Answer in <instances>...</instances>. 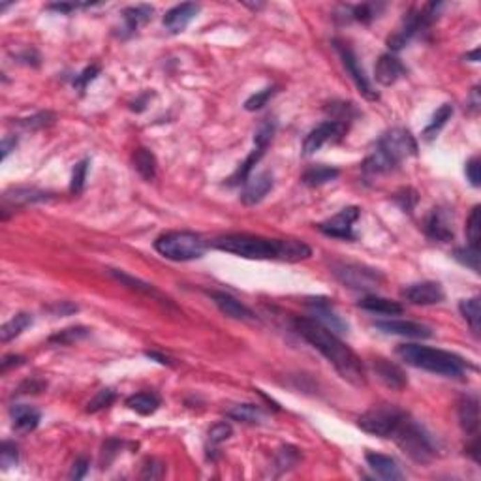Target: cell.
I'll use <instances>...</instances> for the list:
<instances>
[{"label":"cell","mask_w":481,"mask_h":481,"mask_svg":"<svg viewBox=\"0 0 481 481\" xmlns=\"http://www.w3.org/2000/svg\"><path fill=\"white\" fill-rule=\"evenodd\" d=\"M296 329L303 339L333 365L342 380L356 388L367 385V370H365L363 361L350 346H346L339 339V335L331 333L327 327L312 318H297Z\"/></svg>","instance_id":"obj_1"},{"label":"cell","mask_w":481,"mask_h":481,"mask_svg":"<svg viewBox=\"0 0 481 481\" xmlns=\"http://www.w3.org/2000/svg\"><path fill=\"white\" fill-rule=\"evenodd\" d=\"M215 247L222 252L235 254L247 259H280V261H301L312 256L309 245L296 239H264L256 235H226L215 240Z\"/></svg>","instance_id":"obj_2"},{"label":"cell","mask_w":481,"mask_h":481,"mask_svg":"<svg viewBox=\"0 0 481 481\" xmlns=\"http://www.w3.org/2000/svg\"><path fill=\"white\" fill-rule=\"evenodd\" d=\"M418 155V143L406 128H391L376 143V148L361 164L365 173L380 175L393 171L404 160Z\"/></svg>","instance_id":"obj_3"},{"label":"cell","mask_w":481,"mask_h":481,"mask_svg":"<svg viewBox=\"0 0 481 481\" xmlns=\"http://www.w3.org/2000/svg\"><path fill=\"white\" fill-rule=\"evenodd\" d=\"M397 356L406 365L429 370L434 374H442V376L459 378L468 369V363L463 358H459L457 353L438 350V348H429V346L401 344L397 348Z\"/></svg>","instance_id":"obj_4"},{"label":"cell","mask_w":481,"mask_h":481,"mask_svg":"<svg viewBox=\"0 0 481 481\" xmlns=\"http://www.w3.org/2000/svg\"><path fill=\"white\" fill-rule=\"evenodd\" d=\"M391 438L395 440L397 445L415 463L429 464L436 457V450H434L431 436L408 413L404 415V420L399 423L395 432L391 434Z\"/></svg>","instance_id":"obj_5"},{"label":"cell","mask_w":481,"mask_h":481,"mask_svg":"<svg viewBox=\"0 0 481 481\" xmlns=\"http://www.w3.org/2000/svg\"><path fill=\"white\" fill-rule=\"evenodd\" d=\"M155 250L171 261H192L204 256L207 240L194 231H169L155 240Z\"/></svg>","instance_id":"obj_6"},{"label":"cell","mask_w":481,"mask_h":481,"mask_svg":"<svg viewBox=\"0 0 481 481\" xmlns=\"http://www.w3.org/2000/svg\"><path fill=\"white\" fill-rule=\"evenodd\" d=\"M442 4L431 2L425 4L421 10H410L404 15L401 26L397 29L391 36L388 38V45L391 51H401L406 47L408 43L412 42V38L415 34H420L421 31H425L427 26L431 25L434 19L438 17V10Z\"/></svg>","instance_id":"obj_7"},{"label":"cell","mask_w":481,"mask_h":481,"mask_svg":"<svg viewBox=\"0 0 481 481\" xmlns=\"http://www.w3.org/2000/svg\"><path fill=\"white\" fill-rule=\"evenodd\" d=\"M406 412H402L401 408L393 406V404H383L365 412L358 420V425L361 431L380 436V438H391V434L395 432L402 420H404Z\"/></svg>","instance_id":"obj_8"},{"label":"cell","mask_w":481,"mask_h":481,"mask_svg":"<svg viewBox=\"0 0 481 481\" xmlns=\"http://www.w3.org/2000/svg\"><path fill=\"white\" fill-rule=\"evenodd\" d=\"M333 275L350 290H376L383 284V275L376 269L359 264H335Z\"/></svg>","instance_id":"obj_9"},{"label":"cell","mask_w":481,"mask_h":481,"mask_svg":"<svg viewBox=\"0 0 481 481\" xmlns=\"http://www.w3.org/2000/svg\"><path fill=\"white\" fill-rule=\"evenodd\" d=\"M333 45H335V49H337V53L340 55L342 66H344L346 72L350 74V77L353 79L356 86L359 89V93L363 94L367 100H370V102H374V100L380 98L376 91H374L372 83H370V79L367 77V74H365V70L361 68L358 55L353 53L352 47H350L348 43L340 42V40H333Z\"/></svg>","instance_id":"obj_10"},{"label":"cell","mask_w":481,"mask_h":481,"mask_svg":"<svg viewBox=\"0 0 481 481\" xmlns=\"http://www.w3.org/2000/svg\"><path fill=\"white\" fill-rule=\"evenodd\" d=\"M348 132V124L339 123V121H326V123L318 124L314 130H310L309 136L303 142V153L305 155H314L316 151H320L327 143H337L346 136Z\"/></svg>","instance_id":"obj_11"},{"label":"cell","mask_w":481,"mask_h":481,"mask_svg":"<svg viewBox=\"0 0 481 481\" xmlns=\"http://www.w3.org/2000/svg\"><path fill=\"white\" fill-rule=\"evenodd\" d=\"M359 218L358 207H346L335 216H331L329 220L321 222L320 228L321 234L329 235V237H337V239L353 240L356 234H353V224Z\"/></svg>","instance_id":"obj_12"},{"label":"cell","mask_w":481,"mask_h":481,"mask_svg":"<svg viewBox=\"0 0 481 481\" xmlns=\"http://www.w3.org/2000/svg\"><path fill=\"white\" fill-rule=\"evenodd\" d=\"M307 307H309L312 316H314L312 320H316L318 323L327 327L331 333H335V335L348 333V323H346V321L342 320L337 312H335L333 305H331L329 299H323V297L307 299Z\"/></svg>","instance_id":"obj_13"},{"label":"cell","mask_w":481,"mask_h":481,"mask_svg":"<svg viewBox=\"0 0 481 481\" xmlns=\"http://www.w3.org/2000/svg\"><path fill=\"white\" fill-rule=\"evenodd\" d=\"M425 234L440 243H450L455 237L453 231V215L445 207H436L429 213L425 220Z\"/></svg>","instance_id":"obj_14"},{"label":"cell","mask_w":481,"mask_h":481,"mask_svg":"<svg viewBox=\"0 0 481 481\" xmlns=\"http://www.w3.org/2000/svg\"><path fill=\"white\" fill-rule=\"evenodd\" d=\"M402 299H406L408 303L412 305H436V303H442L445 299L444 288L440 286L438 282H432V280H427V282H418L410 284L404 290L401 291Z\"/></svg>","instance_id":"obj_15"},{"label":"cell","mask_w":481,"mask_h":481,"mask_svg":"<svg viewBox=\"0 0 481 481\" xmlns=\"http://www.w3.org/2000/svg\"><path fill=\"white\" fill-rule=\"evenodd\" d=\"M376 327L380 331L388 335H399V337H406V339H431L432 329L431 327L418 323V321L408 320H388L376 321Z\"/></svg>","instance_id":"obj_16"},{"label":"cell","mask_w":481,"mask_h":481,"mask_svg":"<svg viewBox=\"0 0 481 481\" xmlns=\"http://www.w3.org/2000/svg\"><path fill=\"white\" fill-rule=\"evenodd\" d=\"M404 74H406L404 64L393 53H385V55L380 56L376 66H374V79L383 86L395 85Z\"/></svg>","instance_id":"obj_17"},{"label":"cell","mask_w":481,"mask_h":481,"mask_svg":"<svg viewBox=\"0 0 481 481\" xmlns=\"http://www.w3.org/2000/svg\"><path fill=\"white\" fill-rule=\"evenodd\" d=\"M273 188V175L269 171L256 173L250 175L245 183L243 194H240V201L245 205H256L266 198L269 190Z\"/></svg>","instance_id":"obj_18"},{"label":"cell","mask_w":481,"mask_h":481,"mask_svg":"<svg viewBox=\"0 0 481 481\" xmlns=\"http://www.w3.org/2000/svg\"><path fill=\"white\" fill-rule=\"evenodd\" d=\"M211 299L215 301V305L218 307V310L226 314L228 318H234V320L240 321H252L256 320V316L247 305H243L239 299H235L234 296H229L226 291H211Z\"/></svg>","instance_id":"obj_19"},{"label":"cell","mask_w":481,"mask_h":481,"mask_svg":"<svg viewBox=\"0 0 481 481\" xmlns=\"http://www.w3.org/2000/svg\"><path fill=\"white\" fill-rule=\"evenodd\" d=\"M199 12L198 4L194 2H186V4H179V6L171 8L169 12L164 15V26L167 32L171 34H179L190 25L192 19L196 17Z\"/></svg>","instance_id":"obj_20"},{"label":"cell","mask_w":481,"mask_h":481,"mask_svg":"<svg viewBox=\"0 0 481 481\" xmlns=\"http://www.w3.org/2000/svg\"><path fill=\"white\" fill-rule=\"evenodd\" d=\"M372 369H374L376 376L380 378V382H382L385 388L401 391V389H404L408 385V378L406 374H404V370H402L399 365L388 361V359H374Z\"/></svg>","instance_id":"obj_21"},{"label":"cell","mask_w":481,"mask_h":481,"mask_svg":"<svg viewBox=\"0 0 481 481\" xmlns=\"http://www.w3.org/2000/svg\"><path fill=\"white\" fill-rule=\"evenodd\" d=\"M365 461H367V464L370 466V470L376 475H380L382 480L397 481L404 478L401 472V466H399L395 459H391V457L369 451V453L365 455Z\"/></svg>","instance_id":"obj_22"},{"label":"cell","mask_w":481,"mask_h":481,"mask_svg":"<svg viewBox=\"0 0 481 481\" xmlns=\"http://www.w3.org/2000/svg\"><path fill=\"white\" fill-rule=\"evenodd\" d=\"M459 423L466 434H475L480 427V402L474 395L464 397L459 402Z\"/></svg>","instance_id":"obj_23"},{"label":"cell","mask_w":481,"mask_h":481,"mask_svg":"<svg viewBox=\"0 0 481 481\" xmlns=\"http://www.w3.org/2000/svg\"><path fill=\"white\" fill-rule=\"evenodd\" d=\"M10 413H12L13 429L21 434L32 432L40 425V412L36 408L26 406V404H13Z\"/></svg>","instance_id":"obj_24"},{"label":"cell","mask_w":481,"mask_h":481,"mask_svg":"<svg viewBox=\"0 0 481 481\" xmlns=\"http://www.w3.org/2000/svg\"><path fill=\"white\" fill-rule=\"evenodd\" d=\"M358 305L363 310H369V312H374V314L382 316H399L404 312V307H402L401 303L391 301V299H385V297L378 296H367L365 299H361Z\"/></svg>","instance_id":"obj_25"},{"label":"cell","mask_w":481,"mask_h":481,"mask_svg":"<svg viewBox=\"0 0 481 481\" xmlns=\"http://www.w3.org/2000/svg\"><path fill=\"white\" fill-rule=\"evenodd\" d=\"M155 8L148 4H139V6H130L123 12L124 19V31H128L130 34L136 32L137 29H142L143 25H147L148 21L153 19Z\"/></svg>","instance_id":"obj_26"},{"label":"cell","mask_w":481,"mask_h":481,"mask_svg":"<svg viewBox=\"0 0 481 481\" xmlns=\"http://www.w3.org/2000/svg\"><path fill=\"white\" fill-rule=\"evenodd\" d=\"M51 194L38 188H13V190L4 194V207H15V205H29L36 201H45L49 199Z\"/></svg>","instance_id":"obj_27"},{"label":"cell","mask_w":481,"mask_h":481,"mask_svg":"<svg viewBox=\"0 0 481 481\" xmlns=\"http://www.w3.org/2000/svg\"><path fill=\"white\" fill-rule=\"evenodd\" d=\"M126 406L134 412L142 413V415H151L160 408V397L151 391H143V393H136L126 399Z\"/></svg>","instance_id":"obj_28"},{"label":"cell","mask_w":481,"mask_h":481,"mask_svg":"<svg viewBox=\"0 0 481 481\" xmlns=\"http://www.w3.org/2000/svg\"><path fill=\"white\" fill-rule=\"evenodd\" d=\"M132 162H134V167L136 171L142 175L145 181H153L156 177V156L153 155V151H148L145 147L136 148V153L132 156Z\"/></svg>","instance_id":"obj_29"},{"label":"cell","mask_w":481,"mask_h":481,"mask_svg":"<svg viewBox=\"0 0 481 481\" xmlns=\"http://www.w3.org/2000/svg\"><path fill=\"white\" fill-rule=\"evenodd\" d=\"M266 155V148H259V147H254V151L250 153V155L245 158V162L240 164L237 169H235V173L231 175L228 179V185L229 186H239V185H245L248 181V177L252 175V169L254 166L258 164L259 160H261V156Z\"/></svg>","instance_id":"obj_30"},{"label":"cell","mask_w":481,"mask_h":481,"mask_svg":"<svg viewBox=\"0 0 481 481\" xmlns=\"http://www.w3.org/2000/svg\"><path fill=\"white\" fill-rule=\"evenodd\" d=\"M339 169L329 166H314L309 167L307 171L303 173V183L307 186H321L326 183H331L339 177Z\"/></svg>","instance_id":"obj_31"},{"label":"cell","mask_w":481,"mask_h":481,"mask_svg":"<svg viewBox=\"0 0 481 481\" xmlns=\"http://www.w3.org/2000/svg\"><path fill=\"white\" fill-rule=\"evenodd\" d=\"M32 326V316L26 314V312H21V314H15L10 321H6L2 329H0V340L2 342H10L12 339L19 337V335L25 331L26 327Z\"/></svg>","instance_id":"obj_32"},{"label":"cell","mask_w":481,"mask_h":481,"mask_svg":"<svg viewBox=\"0 0 481 481\" xmlns=\"http://www.w3.org/2000/svg\"><path fill=\"white\" fill-rule=\"evenodd\" d=\"M451 115H453V105L451 104L440 105L438 109H436V113L432 115L431 123L427 124V128L423 130V137H425L427 142H431V139H434V137L438 136L440 130L444 128L445 124H448Z\"/></svg>","instance_id":"obj_33"},{"label":"cell","mask_w":481,"mask_h":481,"mask_svg":"<svg viewBox=\"0 0 481 481\" xmlns=\"http://www.w3.org/2000/svg\"><path fill=\"white\" fill-rule=\"evenodd\" d=\"M459 310L470 326V329L474 331V335H480L481 327V309H480V299L472 297V299H463L459 303Z\"/></svg>","instance_id":"obj_34"},{"label":"cell","mask_w":481,"mask_h":481,"mask_svg":"<svg viewBox=\"0 0 481 481\" xmlns=\"http://www.w3.org/2000/svg\"><path fill=\"white\" fill-rule=\"evenodd\" d=\"M89 333H91V329H86V327H81V326L68 327V329H62V331H59V333L51 335L49 342L51 344H62V346L75 344V342L86 339Z\"/></svg>","instance_id":"obj_35"},{"label":"cell","mask_w":481,"mask_h":481,"mask_svg":"<svg viewBox=\"0 0 481 481\" xmlns=\"http://www.w3.org/2000/svg\"><path fill=\"white\" fill-rule=\"evenodd\" d=\"M228 418L235 421H243V423H259L264 418V412L256 404H237L229 410Z\"/></svg>","instance_id":"obj_36"},{"label":"cell","mask_w":481,"mask_h":481,"mask_svg":"<svg viewBox=\"0 0 481 481\" xmlns=\"http://www.w3.org/2000/svg\"><path fill=\"white\" fill-rule=\"evenodd\" d=\"M383 6H378V4H358V6H346V19H352V21H358V23H370L372 19L378 17V12L382 10Z\"/></svg>","instance_id":"obj_37"},{"label":"cell","mask_w":481,"mask_h":481,"mask_svg":"<svg viewBox=\"0 0 481 481\" xmlns=\"http://www.w3.org/2000/svg\"><path fill=\"white\" fill-rule=\"evenodd\" d=\"M480 205H475L472 213L468 216L466 222V237H468V247L478 248L480 250V239H481V218H480Z\"/></svg>","instance_id":"obj_38"},{"label":"cell","mask_w":481,"mask_h":481,"mask_svg":"<svg viewBox=\"0 0 481 481\" xmlns=\"http://www.w3.org/2000/svg\"><path fill=\"white\" fill-rule=\"evenodd\" d=\"M453 256H455V259L459 261V264L470 267L474 273H480V250H478V248H472V247L457 248L455 252H453Z\"/></svg>","instance_id":"obj_39"},{"label":"cell","mask_w":481,"mask_h":481,"mask_svg":"<svg viewBox=\"0 0 481 481\" xmlns=\"http://www.w3.org/2000/svg\"><path fill=\"white\" fill-rule=\"evenodd\" d=\"M86 173H89V160H81L75 164L74 171H72V181H70V192L74 196H79L83 188H85Z\"/></svg>","instance_id":"obj_40"},{"label":"cell","mask_w":481,"mask_h":481,"mask_svg":"<svg viewBox=\"0 0 481 481\" xmlns=\"http://www.w3.org/2000/svg\"><path fill=\"white\" fill-rule=\"evenodd\" d=\"M113 401H115V391H113V389H100L98 393L89 401V404H86V412H100V410H104V408L112 406Z\"/></svg>","instance_id":"obj_41"},{"label":"cell","mask_w":481,"mask_h":481,"mask_svg":"<svg viewBox=\"0 0 481 481\" xmlns=\"http://www.w3.org/2000/svg\"><path fill=\"white\" fill-rule=\"evenodd\" d=\"M109 275H112L113 278H117L119 282L123 284V286H128V288H132V290L145 291V293H153V291H155L151 284L143 282V280H139V278L130 277V275H126V273H123V271H117V269H109Z\"/></svg>","instance_id":"obj_42"},{"label":"cell","mask_w":481,"mask_h":481,"mask_svg":"<svg viewBox=\"0 0 481 481\" xmlns=\"http://www.w3.org/2000/svg\"><path fill=\"white\" fill-rule=\"evenodd\" d=\"M275 94H277V86H266L264 91L252 94V96L245 102V109H247V112H258V109H261Z\"/></svg>","instance_id":"obj_43"},{"label":"cell","mask_w":481,"mask_h":481,"mask_svg":"<svg viewBox=\"0 0 481 481\" xmlns=\"http://www.w3.org/2000/svg\"><path fill=\"white\" fill-rule=\"evenodd\" d=\"M275 130H277V123H275V121H266V123L258 128L256 136H254V147H269V143L273 142V136H275Z\"/></svg>","instance_id":"obj_44"},{"label":"cell","mask_w":481,"mask_h":481,"mask_svg":"<svg viewBox=\"0 0 481 481\" xmlns=\"http://www.w3.org/2000/svg\"><path fill=\"white\" fill-rule=\"evenodd\" d=\"M55 123V115L53 113H38V115H32L29 119H21L19 121V126H23L25 130H42L45 126Z\"/></svg>","instance_id":"obj_45"},{"label":"cell","mask_w":481,"mask_h":481,"mask_svg":"<svg viewBox=\"0 0 481 481\" xmlns=\"http://www.w3.org/2000/svg\"><path fill=\"white\" fill-rule=\"evenodd\" d=\"M231 434H234L231 425L226 423V421H220V423H216V425H213L209 429V444L211 445L222 444V442H226Z\"/></svg>","instance_id":"obj_46"},{"label":"cell","mask_w":481,"mask_h":481,"mask_svg":"<svg viewBox=\"0 0 481 481\" xmlns=\"http://www.w3.org/2000/svg\"><path fill=\"white\" fill-rule=\"evenodd\" d=\"M19 463V450L13 442H2V450H0V464L2 468H12Z\"/></svg>","instance_id":"obj_47"},{"label":"cell","mask_w":481,"mask_h":481,"mask_svg":"<svg viewBox=\"0 0 481 481\" xmlns=\"http://www.w3.org/2000/svg\"><path fill=\"white\" fill-rule=\"evenodd\" d=\"M299 461V453H297V450L296 448H282V450L278 451V457H277V466L280 470H288V468H291L293 464Z\"/></svg>","instance_id":"obj_48"},{"label":"cell","mask_w":481,"mask_h":481,"mask_svg":"<svg viewBox=\"0 0 481 481\" xmlns=\"http://www.w3.org/2000/svg\"><path fill=\"white\" fill-rule=\"evenodd\" d=\"M395 201L401 205V209L404 213H412V209L418 204V194L412 190V188H402L401 192L395 194Z\"/></svg>","instance_id":"obj_49"},{"label":"cell","mask_w":481,"mask_h":481,"mask_svg":"<svg viewBox=\"0 0 481 481\" xmlns=\"http://www.w3.org/2000/svg\"><path fill=\"white\" fill-rule=\"evenodd\" d=\"M464 173H466V177H468L470 185L475 186V188L481 185V162L478 156H474V158H470V160L466 162Z\"/></svg>","instance_id":"obj_50"},{"label":"cell","mask_w":481,"mask_h":481,"mask_svg":"<svg viewBox=\"0 0 481 481\" xmlns=\"http://www.w3.org/2000/svg\"><path fill=\"white\" fill-rule=\"evenodd\" d=\"M164 472H166V466H164L160 461H156V459H147V463L143 466L142 478H145V480H158V478L164 475Z\"/></svg>","instance_id":"obj_51"},{"label":"cell","mask_w":481,"mask_h":481,"mask_svg":"<svg viewBox=\"0 0 481 481\" xmlns=\"http://www.w3.org/2000/svg\"><path fill=\"white\" fill-rule=\"evenodd\" d=\"M100 74V66H96V64H93V66H89V68H85L83 72H81L77 77L74 79V86H77L79 91H85L86 85L91 83V81L96 79V75Z\"/></svg>","instance_id":"obj_52"},{"label":"cell","mask_w":481,"mask_h":481,"mask_svg":"<svg viewBox=\"0 0 481 481\" xmlns=\"http://www.w3.org/2000/svg\"><path fill=\"white\" fill-rule=\"evenodd\" d=\"M89 472V461L86 459H77L74 463V468L70 472V480H83Z\"/></svg>","instance_id":"obj_53"},{"label":"cell","mask_w":481,"mask_h":481,"mask_svg":"<svg viewBox=\"0 0 481 481\" xmlns=\"http://www.w3.org/2000/svg\"><path fill=\"white\" fill-rule=\"evenodd\" d=\"M49 310L51 312H55V316H68L72 314V312H77V305H72V303L68 301H61L56 303V305H53Z\"/></svg>","instance_id":"obj_54"},{"label":"cell","mask_w":481,"mask_h":481,"mask_svg":"<svg viewBox=\"0 0 481 481\" xmlns=\"http://www.w3.org/2000/svg\"><path fill=\"white\" fill-rule=\"evenodd\" d=\"M15 147H17V137L15 136L4 137V139H2V160H6L8 155H10L12 151H15Z\"/></svg>","instance_id":"obj_55"},{"label":"cell","mask_w":481,"mask_h":481,"mask_svg":"<svg viewBox=\"0 0 481 481\" xmlns=\"http://www.w3.org/2000/svg\"><path fill=\"white\" fill-rule=\"evenodd\" d=\"M91 6V4H66V2H61V4H49V10H55V12H61V13H70L72 10H77V8H86Z\"/></svg>","instance_id":"obj_56"},{"label":"cell","mask_w":481,"mask_h":481,"mask_svg":"<svg viewBox=\"0 0 481 481\" xmlns=\"http://www.w3.org/2000/svg\"><path fill=\"white\" fill-rule=\"evenodd\" d=\"M23 361H25V358H21V356H6L2 359V372H8L12 367L23 365Z\"/></svg>","instance_id":"obj_57"},{"label":"cell","mask_w":481,"mask_h":481,"mask_svg":"<svg viewBox=\"0 0 481 481\" xmlns=\"http://www.w3.org/2000/svg\"><path fill=\"white\" fill-rule=\"evenodd\" d=\"M145 356H147L148 359H156V361H158L160 365H171L166 356H162V353H158V352H147Z\"/></svg>","instance_id":"obj_58"},{"label":"cell","mask_w":481,"mask_h":481,"mask_svg":"<svg viewBox=\"0 0 481 481\" xmlns=\"http://www.w3.org/2000/svg\"><path fill=\"white\" fill-rule=\"evenodd\" d=\"M466 59H472V62L480 61V49H475L474 53H470V55H466Z\"/></svg>","instance_id":"obj_59"}]
</instances>
